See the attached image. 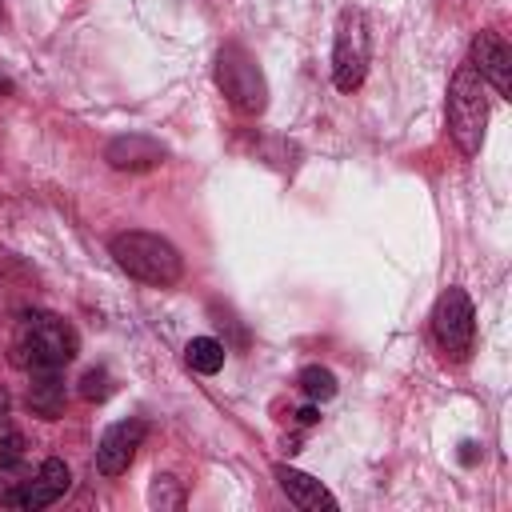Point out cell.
<instances>
[{"mask_svg": "<svg viewBox=\"0 0 512 512\" xmlns=\"http://www.w3.org/2000/svg\"><path fill=\"white\" fill-rule=\"evenodd\" d=\"M432 336H436V344H440V352H444L448 360H468L472 336H476V312H472V300H468L464 288H448V292L436 300Z\"/></svg>", "mask_w": 512, "mask_h": 512, "instance_id": "cell-6", "label": "cell"}, {"mask_svg": "<svg viewBox=\"0 0 512 512\" xmlns=\"http://www.w3.org/2000/svg\"><path fill=\"white\" fill-rule=\"evenodd\" d=\"M184 360H188V368H192V372L212 376V372H220V368H224V344H220V340H212V336H196V340H188Z\"/></svg>", "mask_w": 512, "mask_h": 512, "instance_id": "cell-13", "label": "cell"}, {"mask_svg": "<svg viewBox=\"0 0 512 512\" xmlns=\"http://www.w3.org/2000/svg\"><path fill=\"white\" fill-rule=\"evenodd\" d=\"M472 68L480 80H488L500 96L512 92V48L500 32H480L472 40Z\"/></svg>", "mask_w": 512, "mask_h": 512, "instance_id": "cell-7", "label": "cell"}, {"mask_svg": "<svg viewBox=\"0 0 512 512\" xmlns=\"http://www.w3.org/2000/svg\"><path fill=\"white\" fill-rule=\"evenodd\" d=\"M140 444H144V424H140V420H120V424H112V428L100 436V444H96V468H100L104 476H120V472L132 464V456H136Z\"/></svg>", "mask_w": 512, "mask_h": 512, "instance_id": "cell-9", "label": "cell"}, {"mask_svg": "<svg viewBox=\"0 0 512 512\" xmlns=\"http://www.w3.org/2000/svg\"><path fill=\"white\" fill-rule=\"evenodd\" d=\"M296 416H300V424H316V420H320V416H316V408H300Z\"/></svg>", "mask_w": 512, "mask_h": 512, "instance_id": "cell-17", "label": "cell"}, {"mask_svg": "<svg viewBox=\"0 0 512 512\" xmlns=\"http://www.w3.org/2000/svg\"><path fill=\"white\" fill-rule=\"evenodd\" d=\"M4 412H8V396H4V388H0V420H4Z\"/></svg>", "mask_w": 512, "mask_h": 512, "instance_id": "cell-18", "label": "cell"}, {"mask_svg": "<svg viewBox=\"0 0 512 512\" xmlns=\"http://www.w3.org/2000/svg\"><path fill=\"white\" fill-rule=\"evenodd\" d=\"M368 48H372L368 16L360 8H344L340 24H336V48H332V80H336L340 92H356L364 84Z\"/></svg>", "mask_w": 512, "mask_h": 512, "instance_id": "cell-4", "label": "cell"}, {"mask_svg": "<svg viewBox=\"0 0 512 512\" xmlns=\"http://www.w3.org/2000/svg\"><path fill=\"white\" fill-rule=\"evenodd\" d=\"M20 456H24V436H20L8 420H0V468L16 464Z\"/></svg>", "mask_w": 512, "mask_h": 512, "instance_id": "cell-15", "label": "cell"}, {"mask_svg": "<svg viewBox=\"0 0 512 512\" xmlns=\"http://www.w3.org/2000/svg\"><path fill=\"white\" fill-rule=\"evenodd\" d=\"M112 256H116V264H120L128 276H136V280H144V284H152V288H168V284H176L180 272H184L180 252H176L164 236L140 232V228L112 236Z\"/></svg>", "mask_w": 512, "mask_h": 512, "instance_id": "cell-2", "label": "cell"}, {"mask_svg": "<svg viewBox=\"0 0 512 512\" xmlns=\"http://www.w3.org/2000/svg\"><path fill=\"white\" fill-rule=\"evenodd\" d=\"M276 480H280V488L288 492V500L296 504V508H304V512H320V508H336V496L320 484V480H312V476H304V472H296V468H276Z\"/></svg>", "mask_w": 512, "mask_h": 512, "instance_id": "cell-11", "label": "cell"}, {"mask_svg": "<svg viewBox=\"0 0 512 512\" xmlns=\"http://www.w3.org/2000/svg\"><path fill=\"white\" fill-rule=\"evenodd\" d=\"M216 84L224 88V96L232 100V108H240L248 116L264 112V104H268L264 72H260V64L240 44L220 48V56H216Z\"/></svg>", "mask_w": 512, "mask_h": 512, "instance_id": "cell-5", "label": "cell"}, {"mask_svg": "<svg viewBox=\"0 0 512 512\" xmlns=\"http://www.w3.org/2000/svg\"><path fill=\"white\" fill-rule=\"evenodd\" d=\"M28 408L36 416L56 420L64 412V384L56 372H32V388H28Z\"/></svg>", "mask_w": 512, "mask_h": 512, "instance_id": "cell-12", "label": "cell"}, {"mask_svg": "<svg viewBox=\"0 0 512 512\" xmlns=\"http://www.w3.org/2000/svg\"><path fill=\"white\" fill-rule=\"evenodd\" d=\"M68 484H72L68 464L52 456V460L40 464L36 480H28L24 488H12V492H8V504H12V508H28V512H36V508H44V504H56V500L68 492Z\"/></svg>", "mask_w": 512, "mask_h": 512, "instance_id": "cell-8", "label": "cell"}, {"mask_svg": "<svg viewBox=\"0 0 512 512\" xmlns=\"http://www.w3.org/2000/svg\"><path fill=\"white\" fill-rule=\"evenodd\" d=\"M108 392H112V384H108V372H104V368L84 372V380H80V396H84V400H104Z\"/></svg>", "mask_w": 512, "mask_h": 512, "instance_id": "cell-16", "label": "cell"}, {"mask_svg": "<svg viewBox=\"0 0 512 512\" xmlns=\"http://www.w3.org/2000/svg\"><path fill=\"white\" fill-rule=\"evenodd\" d=\"M108 164L120 168V172H148L164 160V144H156L152 136H140V132H128V136H116L108 144Z\"/></svg>", "mask_w": 512, "mask_h": 512, "instance_id": "cell-10", "label": "cell"}, {"mask_svg": "<svg viewBox=\"0 0 512 512\" xmlns=\"http://www.w3.org/2000/svg\"><path fill=\"white\" fill-rule=\"evenodd\" d=\"M12 352H16L12 360H16L20 368L56 372V368H64V364L76 356V332H72L60 316L36 312V316H24V320H20Z\"/></svg>", "mask_w": 512, "mask_h": 512, "instance_id": "cell-1", "label": "cell"}, {"mask_svg": "<svg viewBox=\"0 0 512 512\" xmlns=\"http://www.w3.org/2000/svg\"><path fill=\"white\" fill-rule=\"evenodd\" d=\"M300 388H304V396H312V400H332V396H336V376H332L328 368H320V364H308V368L300 372Z\"/></svg>", "mask_w": 512, "mask_h": 512, "instance_id": "cell-14", "label": "cell"}, {"mask_svg": "<svg viewBox=\"0 0 512 512\" xmlns=\"http://www.w3.org/2000/svg\"><path fill=\"white\" fill-rule=\"evenodd\" d=\"M484 124H488V92L484 80L476 76L472 64H460L452 84H448V132L460 144L464 156L480 152L484 140Z\"/></svg>", "mask_w": 512, "mask_h": 512, "instance_id": "cell-3", "label": "cell"}]
</instances>
